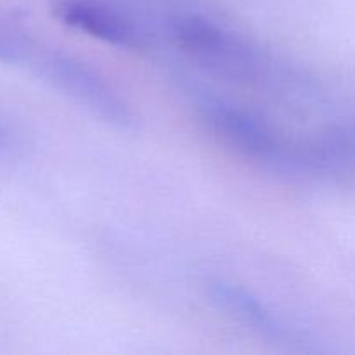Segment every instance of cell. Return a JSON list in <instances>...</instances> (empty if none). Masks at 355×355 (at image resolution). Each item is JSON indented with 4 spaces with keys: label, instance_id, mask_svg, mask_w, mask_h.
Masks as SVG:
<instances>
[{
    "label": "cell",
    "instance_id": "obj_1",
    "mask_svg": "<svg viewBox=\"0 0 355 355\" xmlns=\"http://www.w3.org/2000/svg\"><path fill=\"white\" fill-rule=\"evenodd\" d=\"M35 73L42 80L85 107L90 114L118 130H132L137 125L134 110L118 90L97 69L71 55H35L31 61Z\"/></svg>",
    "mask_w": 355,
    "mask_h": 355
},
{
    "label": "cell",
    "instance_id": "obj_2",
    "mask_svg": "<svg viewBox=\"0 0 355 355\" xmlns=\"http://www.w3.org/2000/svg\"><path fill=\"white\" fill-rule=\"evenodd\" d=\"M170 35L191 58L224 75H248L253 68L252 51L214 21L179 16L170 23Z\"/></svg>",
    "mask_w": 355,
    "mask_h": 355
},
{
    "label": "cell",
    "instance_id": "obj_6",
    "mask_svg": "<svg viewBox=\"0 0 355 355\" xmlns=\"http://www.w3.org/2000/svg\"><path fill=\"white\" fill-rule=\"evenodd\" d=\"M35 59L33 47L26 35L10 21L0 16V62L2 64H24Z\"/></svg>",
    "mask_w": 355,
    "mask_h": 355
},
{
    "label": "cell",
    "instance_id": "obj_4",
    "mask_svg": "<svg viewBox=\"0 0 355 355\" xmlns=\"http://www.w3.org/2000/svg\"><path fill=\"white\" fill-rule=\"evenodd\" d=\"M52 12L66 26L121 49H141L144 37L116 10L94 0H55Z\"/></svg>",
    "mask_w": 355,
    "mask_h": 355
},
{
    "label": "cell",
    "instance_id": "obj_5",
    "mask_svg": "<svg viewBox=\"0 0 355 355\" xmlns=\"http://www.w3.org/2000/svg\"><path fill=\"white\" fill-rule=\"evenodd\" d=\"M208 293L214 304H217L222 311H225L253 331L272 340H281L286 336V328L281 319L245 288L234 286L224 281H215L208 288Z\"/></svg>",
    "mask_w": 355,
    "mask_h": 355
},
{
    "label": "cell",
    "instance_id": "obj_3",
    "mask_svg": "<svg viewBox=\"0 0 355 355\" xmlns=\"http://www.w3.org/2000/svg\"><path fill=\"white\" fill-rule=\"evenodd\" d=\"M201 116L222 144L241 156L263 162L286 158L277 135L262 120L239 107L220 101H207L201 106Z\"/></svg>",
    "mask_w": 355,
    "mask_h": 355
},
{
    "label": "cell",
    "instance_id": "obj_7",
    "mask_svg": "<svg viewBox=\"0 0 355 355\" xmlns=\"http://www.w3.org/2000/svg\"><path fill=\"white\" fill-rule=\"evenodd\" d=\"M10 142H12V137H10L9 128L0 121V153L7 151L10 148Z\"/></svg>",
    "mask_w": 355,
    "mask_h": 355
}]
</instances>
